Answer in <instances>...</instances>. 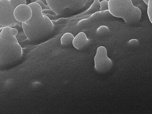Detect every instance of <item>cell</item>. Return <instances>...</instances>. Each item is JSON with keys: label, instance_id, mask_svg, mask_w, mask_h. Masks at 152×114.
Returning <instances> with one entry per match:
<instances>
[{"label": "cell", "instance_id": "obj_15", "mask_svg": "<svg viewBox=\"0 0 152 114\" xmlns=\"http://www.w3.org/2000/svg\"><path fill=\"white\" fill-rule=\"evenodd\" d=\"M35 2L39 4L40 5V7H42V10H44L46 9H50V7L48 5L45 4L44 3L42 2V1H40L39 0H38Z\"/></svg>", "mask_w": 152, "mask_h": 114}, {"label": "cell", "instance_id": "obj_6", "mask_svg": "<svg viewBox=\"0 0 152 114\" xmlns=\"http://www.w3.org/2000/svg\"><path fill=\"white\" fill-rule=\"evenodd\" d=\"M95 69L98 72L104 73L110 70L112 66L111 59L108 58L107 49L103 46L99 47L94 57Z\"/></svg>", "mask_w": 152, "mask_h": 114}, {"label": "cell", "instance_id": "obj_3", "mask_svg": "<svg viewBox=\"0 0 152 114\" xmlns=\"http://www.w3.org/2000/svg\"><path fill=\"white\" fill-rule=\"evenodd\" d=\"M108 11L112 15L122 18L130 25L138 23L141 18V10L131 0H108Z\"/></svg>", "mask_w": 152, "mask_h": 114}, {"label": "cell", "instance_id": "obj_16", "mask_svg": "<svg viewBox=\"0 0 152 114\" xmlns=\"http://www.w3.org/2000/svg\"><path fill=\"white\" fill-rule=\"evenodd\" d=\"M42 12L43 14H46V13H48V14H52V15H58L55 12L52 11L51 9H46L44 10H42Z\"/></svg>", "mask_w": 152, "mask_h": 114}, {"label": "cell", "instance_id": "obj_10", "mask_svg": "<svg viewBox=\"0 0 152 114\" xmlns=\"http://www.w3.org/2000/svg\"><path fill=\"white\" fill-rule=\"evenodd\" d=\"M100 9L99 0H94L91 6L84 13V14H89L94 13L96 12H99Z\"/></svg>", "mask_w": 152, "mask_h": 114}, {"label": "cell", "instance_id": "obj_4", "mask_svg": "<svg viewBox=\"0 0 152 114\" xmlns=\"http://www.w3.org/2000/svg\"><path fill=\"white\" fill-rule=\"evenodd\" d=\"M88 0H46L50 9L58 15H69L80 11Z\"/></svg>", "mask_w": 152, "mask_h": 114}, {"label": "cell", "instance_id": "obj_17", "mask_svg": "<svg viewBox=\"0 0 152 114\" xmlns=\"http://www.w3.org/2000/svg\"><path fill=\"white\" fill-rule=\"evenodd\" d=\"M11 31H12V34H13V35L15 36H16L18 34V31L17 28H12V29H11Z\"/></svg>", "mask_w": 152, "mask_h": 114}, {"label": "cell", "instance_id": "obj_19", "mask_svg": "<svg viewBox=\"0 0 152 114\" xmlns=\"http://www.w3.org/2000/svg\"><path fill=\"white\" fill-rule=\"evenodd\" d=\"M40 1H42V2H43L46 5H48L47 3L46 0H39Z\"/></svg>", "mask_w": 152, "mask_h": 114}, {"label": "cell", "instance_id": "obj_13", "mask_svg": "<svg viewBox=\"0 0 152 114\" xmlns=\"http://www.w3.org/2000/svg\"><path fill=\"white\" fill-rule=\"evenodd\" d=\"M100 12H104L108 10V1L107 0H103L100 1Z\"/></svg>", "mask_w": 152, "mask_h": 114}, {"label": "cell", "instance_id": "obj_18", "mask_svg": "<svg viewBox=\"0 0 152 114\" xmlns=\"http://www.w3.org/2000/svg\"><path fill=\"white\" fill-rule=\"evenodd\" d=\"M138 42V41L137 39H131V40H130L129 42H128V43L129 44H130V45H133V44H136Z\"/></svg>", "mask_w": 152, "mask_h": 114}, {"label": "cell", "instance_id": "obj_12", "mask_svg": "<svg viewBox=\"0 0 152 114\" xmlns=\"http://www.w3.org/2000/svg\"><path fill=\"white\" fill-rule=\"evenodd\" d=\"M147 15L150 21L152 24V0H148V4L147 5Z\"/></svg>", "mask_w": 152, "mask_h": 114}, {"label": "cell", "instance_id": "obj_7", "mask_svg": "<svg viewBox=\"0 0 152 114\" xmlns=\"http://www.w3.org/2000/svg\"><path fill=\"white\" fill-rule=\"evenodd\" d=\"M32 11L28 5H19L14 11V17L17 21L21 23H25L32 16Z\"/></svg>", "mask_w": 152, "mask_h": 114}, {"label": "cell", "instance_id": "obj_14", "mask_svg": "<svg viewBox=\"0 0 152 114\" xmlns=\"http://www.w3.org/2000/svg\"><path fill=\"white\" fill-rule=\"evenodd\" d=\"M109 31V29L108 28L107 26H104V25L99 27L96 31L97 34H104L105 33H107Z\"/></svg>", "mask_w": 152, "mask_h": 114}, {"label": "cell", "instance_id": "obj_5", "mask_svg": "<svg viewBox=\"0 0 152 114\" xmlns=\"http://www.w3.org/2000/svg\"><path fill=\"white\" fill-rule=\"evenodd\" d=\"M26 4V0H0V25L7 27L18 24L22 27V23L14 17V11L18 5Z\"/></svg>", "mask_w": 152, "mask_h": 114}, {"label": "cell", "instance_id": "obj_8", "mask_svg": "<svg viewBox=\"0 0 152 114\" xmlns=\"http://www.w3.org/2000/svg\"><path fill=\"white\" fill-rule=\"evenodd\" d=\"M89 40L84 32L78 33L74 37L72 42V45L75 49L81 50L84 49L88 45Z\"/></svg>", "mask_w": 152, "mask_h": 114}, {"label": "cell", "instance_id": "obj_9", "mask_svg": "<svg viewBox=\"0 0 152 114\" xmlns=\"http://www.w3.org/2000/svg\"><path fill=\"white\" fill-rule=\"evenodd\" d=\"M74 36L71 33H64L61 39V44L63 46H68L72 43Z\"/></svg>", "mask_w": 152, "mask_h": 114}, {"label": "cell", "instance_id": "obj_1", "mask_svg": "<svg viewBox=\"0 0 152 114\" xmlns=\"http://www.w3.org/2000/svg\"><path fill=\"white\" fill-rule=\"evenodd\" d=\"M32 11L29 20L22 23L24 33L28 41L38 44L48 39L54 31L53 21L42 12V7L36 2L28 4Z\"/></svg>", "mask_w": 152, "mask_h": 114}, {"label": "cell", "instance_id": "obj_20", "mask_svg": "<svg viewBox=\"0 0 152 114\" xmlns=\"http://www.w3.org/2000/svg\"><path fill=\"white\" fill-rule=\"evenodd\" d=\"M144 1L145 2V4L147 5L148 4V0H144Z\"/></svg>", "mask_w": 152, "mask_h": 114}, {"label": "cell", "instance_id": "obj_21", "mask_svg": "<svg viewBox=\"0 0 152 114\" xmlns=\"http://www.w3.org/2000/svg\"><path fill=\"white\" fill-rule=\"evenodd\" d=\"M37 1H38V0H31V2H35Z\"/></svg>", "mask_w": 152, "mask_h": 114}, {"label": "cell", "instance_id": "obj_2", "mask_svg": "<svg viewBox=\"0 0 152 114\" xmlns=\"http://www.w3.org/2000/svg\"><path fill=\"white\" fill-rule=\"evenodd\" d=\"M12 28L4 27L0 33V68H7L16 64L23 57V50Z\"/></svg>", "mask_w": 152, "mask_h": 114}, {"label": "cell", "instance_id": "obj_22", "mask_svg": "<svg viewBox=\"0 0 152 114\" xmlns=\"http://www.w3.org/2000/svg\"><path fill=\"white\" fill-rule=\"evenodd\" d=\"M100 1H103V0H99ZM107 1H108V0H107Z\"/></svg>", "mask_w": 152, "mask_h": 114}, {"label": "cell", "instance_id": "obj_11", "mask_svg": "<svg viewBox=\"0 0 152 114\" xmlns=\"http://www.w3.org/2000/svg\"><path fill=\"white\" fill-rule=\"evenodd\" d=\"M133 5L139 9H145L147 6V5L145 4L144 0H131Z\"/></svg>", "mask_w": 152, "mask_h": 114}]
</instances>
